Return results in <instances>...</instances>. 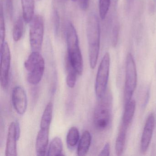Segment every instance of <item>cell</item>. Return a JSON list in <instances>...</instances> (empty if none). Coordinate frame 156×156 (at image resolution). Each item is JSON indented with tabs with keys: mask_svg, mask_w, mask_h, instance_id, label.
<instances>
[{
	"mask_svg": "<svg viewBox=\"0 0 156 156\" xmlns=\"http://www.w3.org/2000/svg\"><path fill=\"white\" fill-rule=\"evenodd\" d=\"M87 36L88 44V56L91 69L96 66L99 55L100 43V27L99 19L94 12H91L87 19Z\"/></svg>",
	"mask_w": 156,
	"mask_h": 156,
	"instance_id": "6da1fadb",
	"label": "cell"
},
{
	"mask_svg": "<svg viewBox=\"0 0 156 156\" xmlns=\"http://www.w3.org/2000/svg\"><path fill=\"white\" fill-rule=\"evenodd\" d=\"M66 31L67 47L66 60L73 67L78 75H81L83 70V61L76 30L72 23L68 22Z\"/></svg>",
	"mask_w": 156,
	"mask_h": 156,
	"instance_id": "7a4b0ae2",
	"label": "cell"
},
{
	"mask_svg": "<svg viewBox=\"0 0 156 156\" xmlns=\"http://www.w3.org/2000/svg\"><path fill=\"white\" fill-rule=\"evenodd\" d=\"M94 112V123L98 130L106 129L111 123L112 114V97L109 93H106L101 98Z\"/></svg>",
	"mask_w": 156,
	"mask_h": 156,
	"instance_id": "3957f363",
	"label": "cell"
},
{
	"mask_svg": "<svg viewBox=\"0 0 156 156\" xmlns=\"http://www.w3.org/2000/svg\"><path fill=\"white\" fill-rule=\"evenodd\" d=\"M24 67L28 72V82L32 85L39 83L45 69L44 59L40 52L32 51L24 62Z\"/></svg>",
	"mask_w": 156,
	"mask_h": 156,
	"instance_id": "277c9868",
	"label": "cell"
},
{
	"mask_svg": "<svg viewBox=\"0 0 156 156\" xmlns=\"http://www.w3.org/2000/svg\"><path fill=\"white\" fill-rule=\"evenodd\" d=\"M137 81L136 63L131 53H129L126 59V80L124 89V102L126 105L131 100L136 90Z\"/></svg>",
	"mask_w": 156,
	"mask_h": 156,
	"instance_id": "5b68a950",
	"label": "cell"
},
{
	"mask_svg": "<svg viewBox=\"0 0 156 156\" xmlns=\"http://www.w3.org/2000/svg\"><path fill=\"white\" fill-rule=\"evenodd\" d=\"M110 64V55L108 53H106L99 65L96 78L95 91L99 98L103 97L106 93Z\"/></svg>",
	"mask_w": 156,
	"mask_h": 156,
	"instance_id": "8992f818",
	"label": "cell"
},
{
	"mask_svg": "<svg viewBox=\"0 0 156 156\" xmlns=\"http://www.w3.org/2000/svg\"><path fill=\"white\" fill-rule=\"evenodd\" d=\"M44 24L43 18L36 15L31 21L30 31V41L32 51L40 52L43 41Z\"/></svg>",
	"mask_w": 156,
	"mask_h": 156,
	"instance_id": "52a82bcc",
	"label": "cell"
},
{
	"mask_svg": "<svg viewBox=\"0 0 156 156\" xmlns=\"http://www.w3.org/2000/svg\"><path fill=\"white\" fill-rule=\"evenodd\" d=\"M10 51L9 44L4 41L1 44V69H0V82L2 88H7L9 80V72L10 69Z\"/></svg>",
	"mask_w": 156,
	"mask_h": 156,
	"instance_id": "ba28073f",
	"label": "cell"
},
{
	"mask_svg": "<svg viewBox=\"0 0 156 156\" xmlns=\"http://www.w3.org/2000/svg\"><path fill=\"white\" fill-rule=\"evenodd\" d=\"M20 135V124L12 122L10 124L6 142L5 155L7 156H17V141Z\"/></svg>",
	"mask_w": 156,
	"mask_h": 156,
	"instance_id": "9c48e42d",
	"label": "cell"
},
{
	"mask_svg": "<svg viewBox=\"0 0 156 156\" xmlns=\"http://www.w3.org/2000/svg\"><path fill=\"white\" fill-rule=\"evenodd\" d=\"M155 126V115L151 113L146 120L140 140V150L142 153L147 152L152 139Z\"/></svg>",
	"mask_w": 156,
	"mask_h": 156,
	"instance_id": "30bf717a",
	"label": "cell"
},
{
	"mask_svg": "<svg viewBox=\"0 0 156 156\" xmlns=\"http://www.w3.org/2000/svg\"><path fill=\"white\" fill-rule=\"evenodd\" d=\"M12 100L13 107L17 113L23 115L27 109L28 99L25 90L22 87L18 86L13 88Z\"/></svg>",
	"mask_w": 156,
	"mask_h": 156,
	"instance_id": "8fae6325",
	"label": "cell"
},
{
	"mask_svg": "<svg viewBox=\"0 0 156 156\" xmlns=\"http://www.w3.org/2000/svg\"><path fill=\"white\" fill-rule=\"evenodd\" d=\"M118 0H113L111 4V17L110 23L111 26V43L114 47H116L118 41L119 34V24L118 20L117 7Z\"/></svg>",
	"mask_w": 156,
	"mask_h": 156,
	"instance_id": "7c38bea8",
	"label": "cell"
},
{
	"mask_svg": "<svg viewBox=\"0 0 156 156\" xmlns=\"http://www.w3.org/2000/svg\"><path fill=\"white\" fill-rule=\"evenodd\" d=\"M50 129L41 128L36 138L35 149L38 156H44L46 153Z\"/></svg>",
	"mask_w": 156,
	"mask_h": 156,
	"instance_id": "4fadbf2b",
	"label": "cell"
},
{
	"mask_svg": "<svg viewBox=\"0 0 156 156\" xmlns=\"http://www.w3.org/2000/svg\"><path fill=\"white\" fill-rule=\"evenodd\" d=\"M136 102L131 99L125 105V110L122 117L121 126L128 129L131 124L136 110Z\"/></svg>",
	"mask_w": 156,
	"mask_h": 156,
	"instance_id": "5bb4252c",
	"label": "cell"
},
{
	"mask_svg": "<svg viewBox=\"0 0 156 156\" xmlns=\"http://www.w3.org/2000/svg\"><path fill=\"white\" fill-rule=\"evenodd\" d=\"M92 141V137L89 131L86 130L82 134L77 147L78 156H85L89 150Z\"/></svg>",
	"mask_w": 156,
	"mask_h": 156,
	"instance_id": "9a60e30c",
	"label": "cell"
},
{
	"mask_svg": "<svg viewBox=\"0 0 156 156\" xmlns=\"http://www.w3.org/2000/svg\"><path fill=\"white\" fill-rule=\"evenodd\" d=\"M23 17L25 22H31L34 17V0H21Z\"/></svg>",
	"mask_w": 156,
	"mask_h": 156,
	"instance_id": "2e32d148",
	"label": "cell"
},
{
	"mask_svg": "<svg viewBox=\"0 0 156 156\" xmlns=\"http://www.w3.org/2000/svg\"><path fill=\"white\" fill-rule=\"evenodd\" d=\"M127 129H128L120 126L115 143V151L117 156H121L124 152Z\"/></svg>",
	"mask_w": 156,
	"mask_h": 156,
	"instance_id": "e0dca14e",
	"label": "cell"
},
{
	"mask_svg": "<svg viewBox=\"0 0 156 156\" xmlns=\"http://www.w3.org/2000/svg\"><path fill=\"white\" fill-rule=\"evenodd\" d=\"M63 143L62 140L58 137L54 138L49 145L47 155L62 156V155Z\"/></svg>",
	"mask_w": 156,
	"mask_h": 156,
	"instance_id": "ac0fdd59",
	"label": "cell"
},
{
	"mask_svg": "<svg viewBox=\"0 0 156 156\" xmlns=\"http://www.w3.org/2000/svg\"><path fill=\"white\" fill-rule=\"evenodd\" d=\"M53 108L51 102H49L46 105L41 119V128L50 129L52 118Z\"/></svg>",
	"mask_w": 156,
	"mask_h": 156,
	"instance_id": "d6986e66",
	"label": "cell"
},
{
	"mask_svg": "<svg viewBox=\"0 0 156 156\" xmlns=\"http://www.w3.org/2000/svg\"><path fill=\"white\" fill-rule=\"evenodd\" d=\"M80 138V134L78 129L76 127H72L69 129L66 136V143L69 149H73L78 143Z\"/></svg>",
	"mask_w": 156,
	"mask_h": 156,
	"instance_id": "ffe728a7",
	"label": "cell"
},
{
	"mask_svg": "<svg viewBox=\"0 0 156 156\" xmlns=\"http://www.w3.org/2000/svg\"><path fill=\"white\" fill-rule=\"evenodd\" d=\"M24 21H25L23 17L20 16L14 24L12 32V37L14 41H19L22 37L24 30Z\"/></svg>",
	"mask_w": 156,
	"mask_h": 156,
	"instance_id": "44dd1931",
	"label": "cell"
},
{
	"mask_svg": "<svg viewBox=\"0 0 156 156\" xmlns=\"http://www.w3.org/2000/svg\"><path fill=\"white\" fill-rule=\"evenodd\" d=\"M66 65L67 71L66 83L70 88H73L76 83V78L77 75H78V74L66 60Z\"/></svg>",
	"mask_w": 156,
	"mask_h": 156,
	"instance_id": "7402d4cb",
	"label": "cell"
},
{
	"mask_svg": "<svg viewBox=\"0 0 156 156\" xmlns=\"http://www.w3.org/2000/svg\"><path fill=\"white\" fill-rule=\"evenodd\" d=\"M111 5V0H99V15L101 20H105Z\"/></svg>",
	"mask_w": 156,
	"mask_h": 156,
	"instance_id": "603a6c76",
	"label": "cell"
},
{
	"mask_svg": "<svg viewBox=\"0 0 156 156\" xmlns=\"http://www.w3.org/2000/svg\"><path fill=\"white\" fill-rule=\"evenodd\" d=\"M5 34H6V29H5V20H4V14L2 5L1 6V15H0V42L1 44L5 41Z\"/></svg>",
	"mask_w": 156,
	"mask_h": 156,
	"instance_id": "cb8c5ba5",
	"label": "cell"
},
{
	"mask_svg": "<svg viewBox=\"0 0 156 156\" xmlns=\"http://www.w3.org/2000/svg\"><path fill=\"white\" fill-rule=\"evenodd\" d=\"M54 24L55 30V33L57 34L59 31L60 27V18L59 14L57 10H55L53 14Z\"/></svg>",
	"mask_w": 156,
	"mask_h": 156,
	"instance_id": "d4e9b609",
	"label": "cell"
},
{
	"mask_svg": "<svg viewBox=\"0 0 156 156\" xmlns=\"http://www.w3.org/2000/svg\"><path fill=\"white\" fill-rule=\"evenodd\" d=\"M110 145L109 143H107L105 145V147L103 149L100 151L99 156H108L110 153Z\"/></svg>",
	"mask_w": 156,
	"mask_h": 156,
	"instance_id": "484cf974",
	"label": "cell"
},
{
	"mask_svg": "<svg viewBox=\"0 0 156 156\" xmlns=\"http://www.w3.org/2000/svg\"><path fill=\"white\" fill-rule=\"evenodd\" d=\"M79 6L83 10L87 9L89 5V0H78Z\"/></svg>",
	"mask_w": 156,
	"mask_h": 156,
	"instance_id": "4316f807",
	"label": "cell"
},
{
	"mask_svg": "<svg viewBox=\"0 0 156 156\" xmlns=\"http://www.w3.org/2000/svg\"><path fill=\"white\" fill-rule=\"evenodd\" d=\"M134 2V0H126L127 8L128 9H129L131 8Z\"/></svg>",
	"mask_w": 156,
	"mask_h": 156,
	"instance_id": "83f0119b",
	"label": "cell"
},
{
	"mask_svg": "<svg viewBox=\"0 0 156 156\" xmlns=\"http://www.w3.org/2000/svg\"><path fill=\"white\" fill-rule=\"evenodd\" d=\"M153 2H154V5H156V0H153Z\"/></svg>",
	"mask_w": 156,
	"mask_h": 156,
	"instance_id": "f1b7e54d",
	"label": "cell"
}]
</instances>
